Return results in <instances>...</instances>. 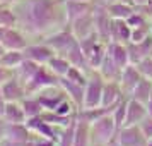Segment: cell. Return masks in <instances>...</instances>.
<instances>
[{"mask_svg":"<svg viewBox=\"0 0 152 146\" xmlns=\"http://www.w3.org/2000/svg\"><path fill=\"white\" fill-rule=\"evenodd\" d=\"M19 28L33 40H43L69 26L67 0H21L14 4Z\"/></svg>","mask_w":152,"mask_h":146,"instance_id":"cell-1","label":"cell"},{"mask_svg":"<svg viewBox=\"0 0 152 146\" xmlns=\"http://www.w3.org/2000/svg\"><path fill=\"white\" fill-rule=\"evenodd\" d=\"M118 125L113 119V112L108 115L96 119L94 122H91V143L92 146H108L113 145V141L116 138Z\"/></svg>","mask_w":152,"mask_h":146,"instance_id":"cell-2","label":"cell"},{"mask_svg":"<svg viewBox=\"0 0 152 146\" xmlns=\"http://www.w3.org/2000/svg\"><path fill=\"white\" fill-rule=\"evenodd\" d=\"M104 84H106V79L101 76V72L97 69L91 70L89 79H87V83H86V90H84L82 108H96V107H101Z\"/></svg>","mask_w":152,"mask_h":146,"instance_id":"cell-3","label":"cell"},{"mask_svg":"<svg viewBox=\"0 0 152 146\" xmlns=\"http://www.w3.org/2000/svg\"><path fill=\"white\" fill-rule=\"evenodd\" d=\"M43 42L46 43L56 55H65L67 57V53L74 48V45H75L79 40H77V36L72 33L70 26H65V28L58 29V31H55V33H51V35L46 36V38H43Z\"/></svg>","mask_w":152,"mask_h":146,"instance_id":"cell-4","label":"cell"},{"mask_svg":"<svg viewBox=\"0 0 152 146\" xmlns=\"http://www.w3.org/2000/svg\"><path fill=\"white\" fill-rule=\"evenodd\" d=\"M115 146H149V139L145 138L140 125H123L116 132L113 141Z\"/></svg>","mask_w":152,"mask_h":146,"instance_id":"cell-5","label":"cell"},{"mask_svg":"<svg viewBox=\"0 0 152 146\" xmlns=\"http://www.w3.org/2000/svg\"><path fill=\"white\" fill-rule=\"evenodd\" d=\"M56 84H60V77L56 74H53L48 69V65H41L34 72V76L26 83V88H28L29 95H36L38 91L45 90V88H50V86H56Z\"/></svg>","mask_w":152,"mask_h":146,"instance_id":"cell-6","label":"cell"},{"mask_svg":"<svg viewBox=\"0 0 152 146\" xmlns=\"http://www.w3.org/2000/svg\"><path fill=\"white\" fill-rule=\"evenodd\" d=\"M55 55V52L50 48L43 40H33L28 47L24 48V57L33 60V62L39 64V65H46L51 60V57Z\"/></svg>","mask_w":152,"mask_h":146,"instance_id":"cell-7","label":"cell"},{"mask_svg":"<svg viewBox=\"0 0 152 146\" xmlns=\"http://www.w3.org/2000/svg\"><path fill=\"white\" fill-rule=\"evenodd\" d=\"M0 43L5 50H24L31 43V38L19 26H15V28H5Z\"/></svg>","mask_w":152,"mask_h":146,"instance_id":"cell-8","label":"cell"},{"mask_svg":"<svg viewBox=\"0 0 152 146\" xmlns=\"http://www.w3.org/2000/svg\"><path fill=\"white\" fill-rule=\"evenodd\" d=\"M36 96H38V100L41 102V105H43L45 110H55L65 98H69L67 96V93H65V90H63L60 84H56V86H50V88H45V90L38 91Z\"/></svg>","mask_w":152,"mask_h":146,"instance_id":"cell-9","label":"cell"},{"mask_svg":"<svg viewBox=\"0 0 152 146\" xmlns=\"http://www.w3.org/2000/svg\"><path fill=\"white\" fill-rule=\"evenodd\" d=\"M26 124H28V127L34 132L36 136L48 138V139H55V141H58L60 132H62V129H63V127H56V125L46 122L41 115L33 117V119H28V120H26Z\"/></svg>","mask_w":152,"mask_h":146,"instance_id":"cell-10","label":"cell"},{"mask_svg":"<svg viewBox=\"0 0 152 146\" xmlns=\"http://www.w3.org/2000/svg\"><path fill=\"white\" fill-rule=\"evenodd\" d=\"M69 26H70V29H72V33L77 36V40L87 38V36H91L92 33H96V12L92 10L89 14H86V16H82V17L75 19L74 22H70Z\"/></svg>","mask_w":152,"mask_h":146,"instance_id":"cell-11","label":"cell"},{"mask_svg":"<svg viewBox=\"0 0 152 146\" xmlns=\"http://www.w3.org/2000/svg\"><path fill=\"white\" fill-rule=\"evenodd\" d=\"M149 115L147 103H142L138 100L128 96L126 102V117H125V125H138L145 117Z\"/></svg>","mask_w":152,"mask_h":146,"instance_id":"cell-12","label":"cell"},{"mask_svg":"<svg viewBox=\"0 0 152 146\" xmlns=\"http://www.w3.org/2000/svg\"><path fill=\"white\" fill-rule=\"evenodd\" d=\"M142 79H144V76L140 74V70H138L137 65H135V64H128V65L121 70V76H120V81H118V83L121 86V90L125 91V95L128 96Z\"/></svg>","mask_w":152,"mask_h":146,"instance_id":"cell-13","label":"cell"},{"mask_svg":"<svg viewBox=\"0 0 152 146\" xmlns=\"http://www.w3.org/2000/svg\"><path fill=\"white\" fill-rule=\"evenodd\" d=\"M0 90L4 93V96L7 98V102H22L29 95L26 84L17 76H14L10 81H7L4 86H0Z\"/></svg>","mask_w":152,"mask_h":146,"instance_id":"cell-14","label":"cell"},{"mask_svg":"<svg viewBox=\"0 0 152 146\" xmlns=\"http://www.w3.org/2000/svg\"><path fill=\"white\" fill-rule=\"evenodd\" d=\"M126 47H128V53H130V64H138L140 60L152 55V35L145 38L144 42H128Z\"/></svg>","mask_w":152,"mask_h":146,"instance_id":"cell-15","label":"cell"},{"mask_svg":"<svg viewBox=\"0 0 152 146\" xmlns=\"http://www.w3.org/2000/svg\"><path fill=\"white\" fill-rule=\"evenodd\" d=\"M125 96L126 95L121 90L118 81H106L104 90H103V102H101V105L103 107H116Z\"/></svg>","mask_w":152,"mask_h":146,"instance_id":"cell-16","label":"cell"},{"mask_svg":"<svg viewBox=\"0 0 152 146\" xmlns=\"http://www.w3.org/2000/svg\"><path fill=\"white\" fill-rule=\"evenodd\" d=\"M96 7V2H80V0H67V19L69 24L82 16L92 12Z\"/></svg>","mask_w":152,"mask_h":146,"instance_id":"cell-17","label":"cell"},{"mask_svg":"<svg viewBox=\"0 0 152 146\" xmlns=\"http://www.w3.org/2000/svg\"><path fill=\"white\" fill-rule=\"evenodd\" d=\"M74 146H92V143H91V122L86 120L80 113H77Z\"/></svg>","mask_w":152,"mask_h":146,"instance_id":"cell-18","label":"cell"},{"mask_svg":"<svg viewBox=\"0 0 152 146\" xmlns=\"http://www.w3.org/2000/svg\"><path fill=\"white\" fill-rule=\"evenodd\" d=\"M60 86L65 90L67 96H69L79 108H82V105H84V90H86V86H84V84H79V83H74V81H70V79H67V77H60Z\"/></svg>","mask_w":152,"mask_h":146,"instance_id":"cell-19","label":"cell"},{"mask_svg":"<svg viewBox=\"0 0 152 146\" xmlns=\"http://www.w3.org/2000/svg\"><path fill=\"white\" fill-rule=\"evenodd\" d=\"M132 40V28L125 19H113L111 24V42L128 43Z\"/></svg>","mask_w":152,"mask_h":146,"instance_id":"cell-20","label":"cell"},{"mask_svg":"<svg viewBox=\"0 0 152 146\" xmlns=\"http://www.w3.org/2000/svg\"><path fill=\"white\" fill-rule=\"evenodd\" d=\"M97 70L101 72V76L106 79V81H120V76H121V67H118V64L113 60V57L110 55V50L104 57V60L101 62V65L97 67Z\"/></svg>","mask_w":152,"mask_h":146,"instance_id":"cell-21","label":"cell"},{"mask_svg":"<svg viewBox=\"0 0 152 146\" xmlns=\"http://www.w3.org/2000/svg\"><path fill=\"white\" fill-rule=\"evenodd\" d=\"M67 59H69V62L72 64L74 67H79V69L86 70V72L94 70L92 67H91V62H89V59H87V55H86L84 50L80 48V43L79 42H77L75 45H74V48L67 53Z\"/></svg>","mask_w":152,"mask_h":146,"instance_id":"cell-22","label":"cell"},{"mask_svg":"<svg viewBox=\"0 0 152 146\" xmlns=\"http://www.w3.org/2000/svg\"><path fill=\"white\" fill-rule=\"evenodd\" d=\"M108 50H110V55L113 57V60L118 64V67L125 69V67L130 64V53H128L126 43L111 42L110 45H108Z\"/></svg>","mask_w":152,"mask_h":146,"instance_id":"cell-23","label":"cell"},{"mask_svg":"<svg viewBox=\"0 0 152 146\" xmlns=\"http://www.w3.org/2000/svg\"><path fill=\"white\" fill-rule=\"evenodd\" d=\"M4 119L7 120L9 124H22V122L28 120V115H26L21 102H9L7 107H5Z\"/></svg>","mask_w":152,"mask_h":146,"instance_id":"cell-24","label":"cell"},{"mask_svg":"<svg viewBox=\"0 0 152 146\" xmlns=\"http://www.w3.org/2000/svg\"><path fill=\"white\" fill-rule=\"evenodd\" d=\"M5 139H14V141H33V139H34V132L29 129L26 122H22V124H9Z\"/></svg>","mask_w":152,"mask_h":146,"instance_id":"cell-25","label":"cell"},{"mask_svg":"<svg viewBox=\"0 0 152 146\" xmlns=\"http://www.w3.org/2000/svg\"><path fill=\"white\" fill-rule=\"evenodd\" d=\"M104 7H106L108 14H110L113 19H126V17L137 9L133 4H130V2H115V4H106Z\"/></svg>","mask_w":152,"mask_h":146,"instance_id":"cell-26","label":"cell"},{"mask_svg":"<svg viewBox=\"0 0 152 146\" xmlns=\"http://www.w3.org/2000/svg\"><path fill=\"white\" fill-rule=\"evenodd\" d=\"M19 26L17 12L10 4H0V28H15Z\"/></svg>","mask_w":152,"mask_h":146,"instance_id":"cell-27","label":"cell"},{"mask_svg":"<svg viewBox=\"0 0 152 146\" xmlns=\"http://www.w3.org/2000/svg\"><path fill=\"white\" fill-rule=\"evenodd\" d=\"M128 96L133 98V100H138V102H142V103H149L151 98H152V81L144 77V79L135 86V90L132 91Z\"/></svg>","mask_w":152,"mask_h":146,"instance_id":"cell-28","label":"cell"},{"mask_svg":"<svg viewBox=\"0 0 152 146\" xmlns=\"http://www.w3.org/2000/svg\"><path fill=\"white\" fill-rule=\"evenodd\" d=\"M48 69L53 72V74H56L58 77H65L67 76V72H69V69L72 67V64L69 62V59L65 55H53L51 57V60H50L48 64Z\"/></svg>","mask_w":152,"mask_h":146,"instance_id":"cell-29","label":"cell"},{"mask_svg":"<svg viewBox=\"0 0 152 146\" xmlns=\"http://www.w3.org/2000/svg\"><path fill=\"white\" fill-rule=\"evenodd\" d=\"M24 50H5L4 55L0 57V64L5 65L9 69H17L22 62H24Z\"/></svg>","mask_w":152,"mask_h":146,"instance_id":"cell-30","label":"cell"},{"mask_svg":"<svg viewBox=\"0 0 152 146\" xmlns=\"http://www.w3.org/2000/svg\"><path fill=\"white\" fill-rule=\"evenodd\" d=\"M21 103H22V107H24V112H26L28 119L38 117V115H41L43 112H45L41 102L38 100V96H36V95H28V96L24 98Z\"/></svg>","mask_w":152,"mask_h":146,"instance_id":"cell-31","label":"cell"},{"mask_svg":"<svg viewBox=\"0 0 152 146\" xmlns=\"http://www.w3.org/2000/svg\"><path fill=\"white\" fill-rule=\"evenodd\" d=\"M39 67H41L39 64L33 62V60H29V59H24V62H22L17 69H15V76H17L22 83L26 84L31 77L34 76V72L39 69Z\"/></svg>","mask_w":152,"mask_h":146,"instance_id":"cell-32","label":"cell"},{"mask_svg":"<svg viewBox=\"0 0 152 146\" xmlns=\"http://www.w3.org/2000/svg\"><path fill=\"white\" fill-rule=\"evenodd\" d=\"M75 124H77V117L72 120V124H69L67 127H63L62 132H60V138H58V141H56V146H74Z\"/></svg>","mask_w":152,"mask_h":146,"instance_id":"cell-33","label":"cell"},{"mask_svg":"<svg viewBox=\"0 0 152 146\" xmlns=\"http://www.w3.org/2000/svg\"><path fill=\"white\" fill-rule=\"evenodd\" d=\"M126 102H128V96H125L123 100L115 107V110H113V119H115V122H116L118 129L125 125V117H126Z\"/></svg>","mask_w":152,"mask_h":146,"instance_id":"cell-34","label":"cell"},{"mask_svg":"<svg viewBox=\"0 0 152 146\" xmlns=\"http://www.w3.org/2000/svg\"><path fill=\"white\" fill-rule=\"evenodd\" d=\"M151 31H152L151 22L142 24V26H137V28H132V40H130V42H133V43L144 42L145 38H149V36H151Z\"/></svg>","mask_w":152,"mask_h":146,"instance_id":"cell-35","label":"cell"},{"mask_svg":"<svg viewBox=\"0 0 152 146\" xmlns=\"http://www.w3.org/2000/svg\"><path fill=\"white\" fill-rule=\"evenodd\" d=\"M140 70V74L145 77V79H151L152 81V55L144 59V60H140L138 64H135Z\"/></svg>","mask_w":152,"mask_h":146,"instance_id":"cell-36","label":"cell"},{"mask_svg":"<svg viewBox=\"0 0 152 146\" xmlns=\"http://www.w3.org/2000/svg\"><path fill=\"white\" fill-rule=\"evenodd\" d=\"M14 76H15L14 69H9V67L0 64V86H4V84L7 83V81H10Z\"/></svg>","mask_w":152,"mask_h":146,"instance_id":"cell-37","label":"cell"},{"mask_svg":"<svg viewBox=\"0 0 152 146\" xmlns=\"http://www.w3.org/2000/svg\"><path fill=\"white\" fill-rule=\"evenodd\" d=\"M138 125H140L142 132L145 134V138H147V139H152V115H147V117H145Z\"/></svg>","mask_w":152,"mask_h":146,"instance_id":"cell-38","label":"cell"},{"mask_svg":"<svg viewBox=\"0 0 152 146\" xmlns=\"http://www.w3.org/2000/svg\"><path fill=\"white\" fill-rule=\"evenodd\" d=\"M0 146H34L33 141H14V139H4Z\"/></svg>","mask_w":152,"mask_h":146,"instance_id":"cell-39","label":"cell"},{"mask_svg":"<svg viewBox=\"0 0 152 146\" xmlns=\"http://www.w3.org/2000/svg\"><path fill=\"white\" fill-rule=\"evenodd\" d=\"M7 125H9L7 120L4 117H0V143L5 139V136H7Z\"/></svg>","mask_w":152,"mask_h":146,"instance_id":"cell-40","label":"cell"},{"mask_svg":"<svg viewBox=\"0 0 152 146\" xmlns=\"http://www.w3.org/2000/svg\"><path fill=\"white\" fill-rule=\"evenodd\" d=\"M7 98L4 96V93L0 90V117H4V113H5V107H7Z\"/></svg>","mask_w":152,"mask_h":146,"instance_id":"cell-41","label":"cell"},{"mask_svg":"<svg viewBox=\"0 0 152 146\" xmlns=\"http://www.w3.org/2000/svg\"><path fill=\"white\" fill-rule=\"evenodd\" d=\"M140 10L147 16V19H149V21H152V0L147 4V5H145V7H140Z\"/></svg>","mask_w":152,"mask_h":146,"instance_id":"cell-42","label":"cell"},{"mask_svg":"<svg viewBox=\"0 0 152 146\" xmlns=\"http://www.w3.org/2000/svg\"><path fill=\"white\" fill-rule=\"evenodd\" d=\"M149 2H151V0H132V4H133V5H135L137 9H140V7H145V5H147Z\"/></svg>","mask_w":152,"mask_h":146,"instance_id":"cell-43","label":"cell"},{"mask_svg":"<svg viewBox=\"0 0 152 146\" xmlns=\"http://www.w3.org/2000/svg\"><path fill=\"white\" fill-rule=\"evenodd\" d=\"M94 2H99L103 5H106V4H115V2H130L132 4V0H94Z\"/></svg>","mask_w":152,"mask_h":146,"instance_id":"cell-44","label":"cell"},{"mask_svg":"<svg viewBox=\"0 0 152 146\" xmlns=\"http://www.w3.org/2000/svg\"><path fill=\"white\" fill-rule=\"evenodd\" d=\"M17 2H21V0H0V4H10V5H14Z\"/></svg>","mask_w":152,"mask_h":146,"instance_id":"cell-45","label":"cell"},{"mask_svg":"<svg viewBox=\"0 0 152 146\" xmlns=\"http://www.w3.org/2000/svg\"><path fill=\"white\" fill-rule=\"evenodd\" d=\"M147 108H149V115H152V98H151V102L147 103Z\"/></svg>","mask_w":152,"mask_h":146,"instance_id":"cell-46","label":"cell"},{"mask_svg":"<svg viewBox=\"0 0 152 146\" xmlns=\"http://www.w3.org/2000/svg\"><path fill=\"white\" fill-rule=\"evenodd\" d=\"M4 52H5V48H4V47H2V43H0V57L4 55Z\"/></svg>","mask_w":152,"mask_h":146,"instance_id":"cell-47","label":"cell"},{"mask_svg":"<svg viewBox=\"0 0 152 146\" xmlns=\"http://www.w3.org/2000/svg\"><path fill=\"white\" fill-rule=\"evenodd\" d=\"M80 2H94V0H80Z\"/></svg>","mask_w":152,"mask_h":146,"instance_id":"cell-48","label":"cell"},{"mask_svg":"<svg viewBox=\"0 0 152 146\" xmlns=\"http://www.w3.org/2000/svg\"><path fill=\"white\" fill-rule=\"evenodd\" d=\"M149 146H152V139H149Z\"/></svg>","mask_w":152,"mask_h":146,"instance_id":"cell-49","label":"cell"}]
</instances>
